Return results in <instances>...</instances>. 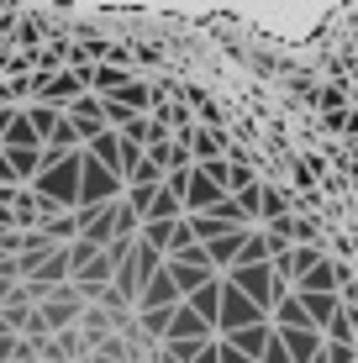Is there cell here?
I'll use <instances>...</instances> for the list:
<instances>
[{
	"label": "cell",
	"instance_id": "6da1fadb",
	"mask_svg": "<svg viewBox=\"0 0 358 363\" xmlns=\"http://www.w3.org/2000/svg\"><path fill=\"white\" fill-rule=\"evenodd\" d=\"M27 190H32L37 200H43V221L79 211V153L64 158L58 169H43V174H37V179L27 184Z\"/></svg>",
	"mask_w": 358,
	"mask_h": 363
},
{
	"label": "cell",
	"instance_id": "7a4b0ae2",
	"mask_svg": "<svg viewBox=\"0 0 358 363\" xmlns=\"http://www.w3.org/2000/svg\"><path fill=\"white\" fill-rule=\"evenodd\" d=\"M121 174H111L106 164H95L90 153L79 147V211H101V206H116L121 200Z\"/></svg>",
	"mask_w": 358,
	"mask_h": 363
},
{
	"label": "cell",
	"instance_id": "3957f363",
	"mask_svg": "<svg viewBox=\"0 0 358 363\" xmlns=\"http://www.w3.org/2000/svg\"><path fill=\"white\" fill-rule=\"evenodd\" d=\"M221 279H227V284H232L237 295H248L253 306L264 311V316H269V311L279 306V300H285V290L274 284V269H269V264H237L232 274H221Z\"/></svg>",
	"mask_w": 358,
	"mask_h": 363
},
{
	"label": "cell",
	"instance_id": "277c9868",
	"mask_svg": "<svg viewBox=\"0 0 358 363\" xmlns=\"http://www.w3.org/2000/svg\"><path fill=\"white\" fill-rule=\"evenodd\" d=\"M253 321H269L264 311L253 306L248 295H237L232 284H221V311H216V337H232V332H242V327H253Z\"/></svg>",
	"mask_w": 358,
	"mask_h": 363
},
{
	"label": "cell",
	"instance_id": "5b68a950",
	"mask_svg": "<svg viewBox=\"0 0 358 363\" xmlns=\"http://www.w3.org/2000/svg\"><path fill=\"white\" fill-rule=\"evenodd\" d=\"M348 284H353V269L337 264V258H322L311 274H301V279H295V295H342Z\"/></svg>",
	"mask_w": 358,
	"mask_h": 363
},
{
	"label": "cell",
	"instance_id": "8992f818",
	"mask_svg": "<svg viewBox=\"0 0 358 363\" xmlns=\"http://www.w3.org/2000/svg\"><path fill=\"white\" fill-rule=\"evenodd\" d=\"M227 200V190L211 179L206 169H190V190H184V216H211V211Z\"/></svg>",
	"mask_w": 358,
	"mask_h": 363
},
{
	"label": "cell",
	"instance_id": "52a82bcc",
	"mask_svg": "<svg viewBox=\"0 0 358 363\" xmlns=\"http://www.w3.org/2000/svg\"><path fill=\"white\" fill-rule=\"evenodd\" d=\"M179 300H184V295H179L174 274H169V269H158L153 279L142 284V295H138V311H174Z\"/></svg>",
	"mask_w": 358,
	"mask_h": 363
},
{
	"label": "cell",
	"instance_id": "ba28073f",
	"mask_svg": "<svg viewBox=\"0 0 358 363\" xmlns=\"http://www.w3.org/2000/svg\"><path fill=\"white\" fill-rule=\"evenodd\" d=\"M211 337H216L211 321H201V316H195V311L179 300L174 316H169V337H164V342H211Z\"/></svg>",
	"mask_w": 358,
	"mask_h": 363
},
{
	"label": "cell",
	"instance_id": "9c48e42d",
	"mask_svg": "<svg viewBox=\"0 0 358 363\" xmlns=\"http://www.w3.org/2000/svg\"><path fill=\"white\" fill-rule=\"evenodd\" d=\"M127 316H132V311H127ZM116 321L121 316H111V311H101V306H84L79 311V337L90 342V353L106 342V337H116Z\"/></svg>",
	"mask_w": 358,
	"mask_h": 363
},
{
	"label": "cell",
	"instance_id": "30bf717a",
	"mask_svg": "<svg viewBox=\"0 0 358 363\" xmlns=\"http://www.w3.org/2000/svg\"><path fill=\"white\" fill-rule=\"evenodd\" d=\"M184 143H190V158H195V164H216V158H227V147H232L216 127H195Z\"/></svg>",
	"mask_w": 358,
	"mask_h": 363
},
{
	"label": "cell",
	"instance_id": "8fae6325",
	"mask_svg": "<svg viewBox=\"0 0 358 363\" xmlns=\"http://www.w3.org/2000/svg\"><path fill=\"white\" fill-rule=\"evenodd\" d=\"M242 237H248V227H237V232L216 237V242H206V253H211V269H216V274H232V269H237V253H242Z\"/></svg>",
	"mask_w": 358,
	"mask_h": 363
},
{
	"label": "cell",
	"instance_id": "7c38bea8",
	"mask_svg": "<svg viewBox=\"0 0 358 363\" xmlns=\"http://www.w3.org/2000/svg\"><path fill=\"white\" fill-rule=\"evenodd\" d=\"M269 337H274V327H269V321H253V327H242V332H232V337H227V342H232V347H237V353H242V358H248V363H258V358H264V347H269Z\"/></svg>",
	"mask_w": 358,
	"mask_h": 363
},
{
	"label": "cell",
	"instance_id": "4fadbf2b",
	"mask_svg": "<svg viewBox=\"0 0 358 363\" xmlns=\"http://www.w3.org/2000/svg\"><path fill=\"white\" fill-rule=\"evenodd\" d=\"M279 342H285L290 363H311V358H316V353H322V347H327V337L306 327V332H279Z\"/></svg>",
	"mask_w": 358,
	"mask_h": 363
},
{
	"label": "cell",
	"instance_id": "5bb4252c",
	"mask_svg": "<svg viewBox=\"0 0 358 363\" xmlns=\"http://www.w3.org/2000/svg\"><path fill=\"white\" fill-rule=\"evenodd\" d=\"M221 284H227V279L216 274V279H206L201 290H195L190 300H184V306H190V311H195L201 321H211V332H216V311H221Z\"/></svg>",
	"mask_w": 358,
	"mask_h": 363
},
{
	"label": "cell",
	"instance_id": "9a60e30c",
	"mask_svg": "<svg viewBox=\"0 0 358 363\" xmlns=\"http://www.w3.org/2000/svg\"><path fill=\"white\" fill-rule=\"evenodd\" d=\"M21 116L32 121V132L43 137V143H47L58 127H64V106H47V100H32V106H21Z\"/></svg>",
	"mask_w": 358,
	"mask_h": 363
},
{
	"label": "cell",
	"instance_id": "2e32d148",
	"mask_svg": "<svg viewBox=\"0 0 358 363\" xmlns=\"http://www.w3.org/2000/svg\"><path fill=\"white\" fill-rule=\"evenodd\" d=\"M179 221H184V216H179ZM179 221H142V227H138V242H142V247H153L158 258H169V247H174Z\"/></svg>",
	"mask_w": 358,
	"mask_h": 363
},
{
	"label": "cell",
	"instance_id": "e0dca14e",
	"mask_svg": "<svg viewBox=\"0 0 358 363\" xmlns=\"http://www.w3.org/2000/svg\"><path fill=\"white\" fill-rule=\"evenodd\" d=\"M84 153H90L95 164H106L111 174H121V132H116V127H106L101 137H95V143H84Z\"/></svg>",
	"mask_w": 358,
	"mask_h": 363
},
{
	"label": "cell",
	"instance_id": "ac0fdd59",
	"mask_svg": "<svg viewBox=\"0 0 358 363\" xmlns=\"http://www.w3.org/2000/svg\"><path fill=\"white\" fill-rule=\"evenodd\" d=\"M301 306H306V321H311L316 332H327V321L337 316L348 300H342V295H301Z\"/></svg>",
	"mask_w": 358,
	"mask_h": 363
},
{
	"label": "cell",
	"instance_id": "d6986e66",
	"mask_svg": "<svg viewBox=\"0 0 358 363\" xmlns=\"http://www.w3.org/2000/svg\"><path fill=\"white\" fill-rule=\"evenodd\" d=\"M111 100H121V106H127L132 116H153V90H147V84H138V79H132V84H121V90L111 95Z\"/></svg>",
	"mask_w": 358,
	"mask_h": 363
},
{
	"label": "cell",
	"instance_id": "ffe728a7",
	"mask_svg": "<svg viewBox=\"0 0 358 363\" xmlns=\"http://www.w3.org/2000/svg\"><path fill=\"white\" fill-rule=\"evenodd\" d=\"M279 216H290V190H279V184H264V200H258V221H279Z\"/></svg>",
	"mask_w": 358,
	"mask_h": 363
},
{
	"label": "cell",
	"instance_id": "44dd1931",
	"mask_svg": "<svg viewBox=\"0 0 358 363\" xmlns=\"http://www.w3.org/2000/svg\"><path fill=\"white\" fill-rule=\"evenodd\" d=\"M269 237H264V227H248V237H242V253H237V264H269Z\"/></svg>",
	"mask_w": 358,
	"mask_h": 363
},
{
	"label": "cell",
	"instance_id": "7402d4cb",
	"mask_svg": "<svg viewBox=\"0 0 358 363\" xmlns=\"http://www.w3.org/2000/svg\"><path fill=\"white\" fill-rule=\"evenodd\" d=\"M179 216H184V200H179V195H169V190H158L142 221H179Z\"/></svg>",
	"mask_w": 358,
	"mask_h": 363
},
{
	"label": "cell",
	"instance_id": "603a6c76",
	"mask_svg": "<svg viewBox=\"0 0 358 363\" xmlns=\"http://www.w3.org/2000/svg\"><path fill=\"white\" fill-rule=\"evenodd\" d=\"M164 269L174 274V284H179V295H184V300H190L195 290H201L206 279H216V274H206V269H184V264H169V258H164Z\"/></svg>",
	"mask_w": 358,
	"mask_h": 363
},
{
	"label": "cell",
	"instance_id": "cb8c5ba5",
	"mask_svg": "<svg viewBox=\"0 0 358 363\" xmlns=\"http://www.w3.org/2000/svg\"><path fill=\"white\" fill-rule=\"evenodd\" d=\"M0 147H43V137H37L32 121L16 111V121H11V132H6V143H0Z\"/></svg>",
	"mask_w": 358,
	"mask_h": 363
},
{
	"label": "cell",
	"instance_id": "d4e9b609",
	"mask_svg": "<svg viewBox=\"0 0 358 363\" xmlns=\"http://www.w3.org/2000/svg\"><path fill=\"white\" fill-rule=\"evenodd\" d=\"M169 264H184V269H206V274H216V269H211V253H206V242H190V247H179V253H169Z\"/></svg>",
	"mask_w": 358,
	"mask_h": 363
},
{
	"label": "cell",
	"instance_id": "484cf974",
	"mask_svg": "<svg viewBox=\"0 0 358 363\" xmlns=\"http://www.w3.org/2000/svg\"><path fill=\"white\" fill-rule=\"evenodd\" d=\"M322 247H290V269H295V279H301V274H311L316 264H322Z\"/></svg>",
	"mask_w": 358,
	"mask_h": 363
},
{
	"label": "cell",
	"instance_id": "4316f807",
	"mask_svg": "<svg viewBox=\"0 0 358 363\" xmlns=\"http://www.w3.org/2000/svg\"><path fill=\"white\" fill-rule=\"evenodd\" d=\"M253 184H258L253 164H232V174H227V195H242V190H253Z\"/></svg>",
	"mask_w": 358,
	"mask_h": 363
},
{
	"label": "cell",
	"instance_id": "83f0119b",
	"mask_svg": "<svg viewBox=\"0 0 358 363\" xmlns=\"http://www.w3.org/2000/svg\"><path fill=\"white\" fill-rule=\"evenodd\" d=\"M232 200H237L242 221H248V227H253V221H258V200H264V184H253V190H242V195H232Z\"/></svg>",
	"mask_w": 358,
	"mask_h": 363
},
{
	"label": "cell",
	"instance_id": "f1b7e54d",
	"mask_svg": "<svg viewBox=\"0 0 358 363\" xmlns=\"http://www.w3.org/2000/svg\"><path fill=\"white\" fill-rule=\"evenodd\" d=\"M322 358H327V363H358V347H342V342H327V347H322Z\"/></svg>",
	"mask_w": 358,
	"mask_h": 363
},
{
	"label": "cell",
	"instance_id": "f546056e",
	"mask_svg": "<svg viewBox=\"0 0 358 363\" xmlns=\"http://www.w3.org/2000/svg\"><path fill=\"white\" fill-rule=\"evenodd\" d=\"M316 100H322V111H327V116H337V111H342V90H337V84L316 90Z\"/></svg>",
	"mask_w": 358,
	"mask_h": 363
},
{
	"label": "cell",
	"instance_id": "4dcf8cb0",
	"mask_svg": "<svg viewBox=\"0 0 358 363\" xmlns=\"http://www.w3.org/2000/svg\"><path fill=\"white\" fill-rule=\"evenodd\" d=\"M258 363H290V353H285V342H279V332L269 337V347H264V358Z\"/></svg>",
	"mask_w": 358,
	"mask_h": 363
},
{
	"label": "cell",
	"instance_id": "1f68e13d",
	"mask_svg": "<svg viewBox=\"0 0 358 363\" xmlns=\"http://www.w3.org/2000/svg\"><path fill=\"white\" fill-rule=\"evenodd\" d=\"M16 37H21V43H27V48H32V53H37V43H43L47 32H43V21H27V27H21Z\"/></svg>",
	"mask_w": 358,
	"mask_h": 363
},
{
	"label": "cell",
	"instance_id": "d6a6232c",
	"mask_svg": "<svg viewBox=\"0 0 358 363\" xmlns=\"http://www.w3.org/2000/svg\"><path fill=\"white\" fill-rule=\"evenodd\" d=\"M216 363H248V358H242L237 347L227 342V337H216Z\"/></svg>",
	"mask_w": 358,
	"mask_h": 363
},
{
	"label": "cell",
	"instance_id": "836d02e7",
	"mask_svg": "<svg viewBox=\"0 0 358 363\" xmlns=\"http://www.w3.org/2000/svg\"><path fill=\"white\" fill-rule=\"evenodd\" d=\"M16 342H21L16 332H0V363H16Z\"/></svg>",
	"mask_w": 358,
	"mask_h": 363
},
{
	"label": "cell",
	"instance_id": "e575fe53",
	"mask_svg": "<svg viewBox=\"0 0 358 363\" xmlns=\"http://www.w3.org/2000/svg\"><path fill=\"white\" fill-rule=\"evenodd\" d=\"M16 111H21V106H0V143H6V132H11V121H16Z\"/></svg>",
	"mask_w": 358,
	"mask_h": 363
},
{
	"label": "cell",
	"instance_id": "d590c367",
	"mask_svg": "<svg viewBox=\"0 0 358 363\" xmlns=\"http://www.w3.org/2000/svg\"><path fill=\"white\" fill-rule=\"evenodd\" d=\"M342 132H348V137H358V111H342Z\"/></svg>",
	"mask_w": 358,
	"mask_h": 363
},
{
	"label": "cell",
	"instance_id": "8d00e7d4",
	"mask_svg": "<svg viewBox=\"0 0 358 363\" xmlns=\"http://www.w3.org/2000/svg\"><path fill=\"white\" fill-rule=\"evenodd\" d=\"M0 184H16L11 179V164H6V147H0Z\"/></svg>",
	"mask_w": 358,
	"mask_h": 363
},
{
	"label": "cell",
	"instance_id": "74e56055",
	"mask_svg": "<svg viewBox=\"0 0 358 363\" xmlns=\"http://www.w3.org/2000/svg\"><path fill=\"white\" fill-rule=\"evenodd\" d=\"M353 164H358V143H353Z\"/></svg>",
	"mask_w": 358,
	"mask_h": 363
},
{
	"label": "cell",
	"instance_id": "f35d334b",
	"mask_svg": "<svg viewBox=\"0 0 358 363\" xmlns=\"http://www.w3.org/2000/svg\"><path fill=\"white\" fill-rule=\"evenodd\" d=\"M311 363H327V358H322V353H316V358H311Z\"/></svg>",
	"mask_w": 358,
	"mask_h": 363
},
{
	"label": "cell",
	"instance_id": "ab89813d",
	"mask_svg": "<svg viewBox=\"0 0 358 363\" xmlns=\"http://www.w3.org/2000/svg\"><path fill=\"white\" fill-rule=\"evenodd\" d=\"M6 6H11V0H0V11H6Z\"/></svg>",
	"mask_w": 358,
	"mask_h": 363
}]
</instances>
